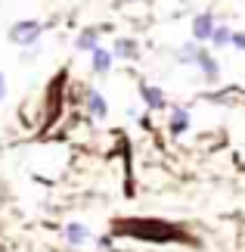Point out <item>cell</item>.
<instances>
[{
	"label": "cell",
	"instance_id": "6",
	"mask_svg": "<svg viewBox=\"0 0 245 252\" xmlns=\"http://www.w3.org/2000/svg\"><path fill=\"white\" fill-rule=\"evenodd\" d=\"M65 240H68V246H84L90 240V230L81 221H72V224H65Z\"/></svg>",
	"mask_w": 245,
	"mask_h": 252
},
{
	"label": "cell",
	"instance_id": "8",
	"mask_svg": "<svg viewBox=\"0 0 245 252\" xmlns=\"http://www.w3.org/2000/svg\"><path fill=\"white\" fill-rule=\"evenodd\" d=\"M190 131V112L180 109V106H174V112H171V134L174 137H180V134Z\"/></svg>",
	"mask_w": 245,
	"mask_h": 252
},
{
	"label": "cell",
	"instance_id": "9",
	"mask_svg": "<svg viewBox=\"0 0 245 252\" xmlns=\"http://www.w3.org/2000/svg\"><path fill=\"white\" fill-rule=\"evenodd\" d=\"M109 69H112V53L103 50V47H96L93 50V72L96 75H109Z\"/></svg>",
	"mask_w": 245,
	"mask_h": 252
},
{
	"label": "cell",
	"instance_id": "11",
	"mask_svg": "<svg viewBox=\"0 0 245 252\" xmlns=\"http://www.w3.org/2000/svg\"><path fill=\"white\" fill-rule=\"evenodd\" d=\"M233 34H236V32H230L227 25H218L214 34H211V44L214 47H227V44H233Z\"/></svg>",
	"mask_w": 245,
	"mask_h": 252
},
{
	"label": "cell",
	"instance_id": "7",
	"mask_svg": "<svg viewBox=\"0 0 245 252\" xmlns=\"http://www.w3.org/2000/svg\"><path fill=\"white\" fill-rule=\"evenodd\" d=\"M112 56H118V60H136V56H140V47H136L134 37H118Z\"/></svg>",
	"mask_w": 245,
	"mask_h": 252
},
{
	"label": "cell",
	"instance_id": "10",
	"mask_svg": "<svg viewBox=\"0 0 245 252\" xmlns=\"http://www.w3.org/2000/svg\"><path fill=\"white\" fill-rule=\"evenodd\" d=\"M96 41H100V32H96V28H87V32H81V34H78L75 47H78V50H90V53H93L96 47H100Z\"/></svg>",
	"mask_w": 245,
	"mask_h": 252
},
{
	"label": "cell",
	"instance_id": "3",
	"mask_svg": "<svg viewBox=\"0 0 245 252\" xmlns=\"http://www.w3.org/2000/svg\"><path fill=\"white\" fill-rule=\"evenodd\" d=\"M195 65L202 69V75H205V81H218L220 78V65L214 63V56L208 53V50H199V56H195Z\"/></svg>",
	"mask_w": 245,
	"mask_h": 252
},
{
	"label": "cell",
	"instance_id": "13",
	"mask_svg": "<svg viewBox=\"0 0 245 252\" xmlns=\"http://www.w3.org/2000/svg\"><path fill=\"white\" fill-rule=\"evenodd\" d=\"M6 100V78H3V72H0V103Z\"/></svg>",
	"mask_w": 245,
	"mask_h": 252
},
{
	"label": "cell",
	"instance_id": "1",
	"mask_svg": "<svg viewBox=\"0 0 245 252\" xmlns=\"http://www.w3.org/2000/svg\"><path fill=\"white\" fill-rule=\"evenodd\" d=\"M37 37H41V22H34V19L16 22L13 28H9V41L19 44V47H34Z\"/></svg>",
	"mask_w": 245,
	"mask_h": 252
},
{
	"label": "cell",
	"instance_id": "12",
	"mask_svg": "<svg viewBox=\"0 0 245 252\" xmlns=\"http://www.w3.org/2000/svg\"><path fill=\"white\" fill-rule=\"evenodd\" d=\"M233 47H236V50H245V32H236V34H233Z\"/></svg>",
	"mask_w": 245,
	"mask_h": 252
},
{
	"label": "cell",
	"instance_id": "2",
	"mask_svg": "<svg viewBox=\"0 0 245 252\" xmlns=\"http://www.w3.org/2000/svg\"><path fill=\"white\" fill-rule=\"evenodd\" d=\"M214 16L211 13H199L192 19V37L195 41H211V34H214Z\"/></svg>",
	"mask_w": 245,
	"mask_h": 252
},
{
	"label": "cell",
	"instance_id": "5",
	"mask_svg": "<svg viewBox=\"0 0 245 252\" xmlns=\"http://www.w3.org/2000/svg\"><path fill=\"white\" fill-rule=\"evenodd\" d=\"M87 112H90L93 119H106V115H109V103H106V96L96 94V91H87Z\"/></svg>",
	"mask_w": 245,
	"mask_h": 252
},
{
	"label": "cell",
	"instance_id": "4",
	"mask_svg": "<svg viewBox=\"0 0 245 252\" xmlns=\"http://www.w3.org/2000/svg\"><path fill=\"white\" fill-rule=\"evenodd\" d=\"M140 96H143V103L149 106V109H164V106H168L164 94L159 87H152V84H140Z\"/></svg>",
	"mask_w": 245,
	"mask_h": 252
}]
</instances>
